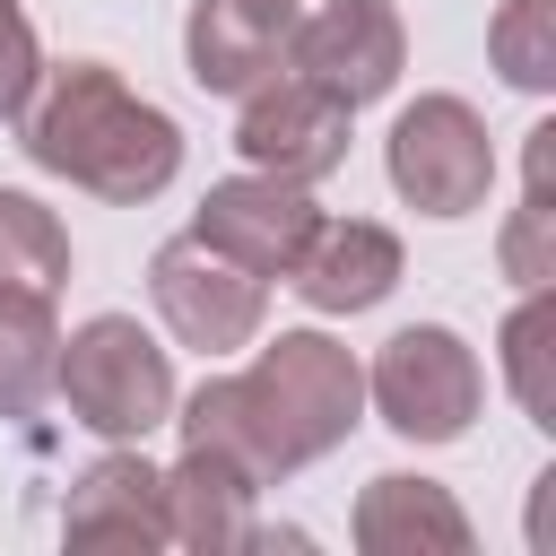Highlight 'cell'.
<instances>
[{
    "label": "cell",
    "instance_id": "cell-1",
    "mask_svg": "<svg viewBox=\"0 0 556 556\" xmlns=\"http://www.w3.org/2000/svg\"><path fill=\"white\" fill-rule=\"evenodd\" d=\"M174 408L182 443H208L252 486H278L365 426V365L330 330H278L243 374H208Z\"/></svg>",
    "mask_w": 556,
    "mask_h": 556
},
{
    "label": "cell",
    "instance_id": "cell-2",
    "mask_svg": "<svg viewBox=\"0 0 556 556\" xmlns=\"http://www.w3.org/2000/svg\"><path fill=\"white\" fill-rule=\"evenodd\" d=\"M17 148L61 174L70 191H96L113 208H139L156 200L174 174H182V130L165 104L130 96L122 70L104 61H61L35 78V96L17 104Z\"/></svg>",
    "mask_w": 556,
    "mask_h": 556
},
{
    "label": "cell",
    "instance_id": "cell-3",
    "mask_svg": "<svg viewBox=\"0 0 556 556\" xmlns=\"http://www.w3.org/2000/svg\"><path fill=\"white\" fill-rule=\"evenodd\" d=\"M52 391L70 400V426L104 434V443H139L174 417V356L130 321V313H96L61 339V374Z\"/></svg>",
    "mask_w": 556,
    "mask_h": 556
},
{
    "label": "cell",
    "instance_id": "cell-4",
    "mask_svg": "<svg viewBox=\"0 0 556 556\" xmlns=\"http://www.w3.org/2000/svg\"><path fill=\"white\" fill-rule=\"evenodd\" d=\"M365 400L400 443H460L486 408V374H478V348L452 321H408L374 348Z\"/></svg>",
    "mask_w": 556,
    "mask_h": 556
},
{
    "label": "cell",
    "instance_id": "cell-5",
    "mask_svg": "<svg viewBox=\"0 0 556 556\" xmlns=\"http://www.w3.org/2000/svg\"><path fill=\"white\" fill-rule=\"evenodd\" d=\"M382 165H391V191L417 208V217H469L486 208L495 191V148H486V122L460 104V96H417L391 139H382Z\"/></svg>",
    "mask_w": 556,
    "mask_h": 556
},
{
    "label": "cell",
    "instance_id": "cell-6",
    "mask_svg": "<svg viewBox=\"0 0 556 556\" xmlns=\"http://www.w3.org/2000/svg\"><path fill=\"white\" fill-rule=\"evenodd\" d=\"M148 295H156L165 330H174L182 348H200V356H235V348H252L261 321H269V278L235 269V261L208 252L200 235L156 243V261H148Z\"/></svg>",
    "mask_w": 556,
    "mask_h": 556
},
{
    "label": "cell",
    "instance_id": "cell-7",
    "mask_svg": "<svg viewBox=\"0 0 556 556\" xmlns=\"http://www.w3.org/2000/svg\"><path fill=\"white\" fill-rule=\"evenodd\" d=\"M278 61H287V78H304V87H321V96H339L356 113V104H374V96L400 87L408 26H400L391 0H321L313 17L287 26V52Z\"/></svg>",
    "mask_w": 556,
    "mask_h": 556
},
{
    "label": "cell",
    "instance_id": "cell-8",
    "mask_svg": "<svg viewBox=\"0 0 556 556\" xmlns=\"http://www.w3.org/2000/svg\"><path fill=\"white\" fill-rule=\"evenodd\" d=\"M235 148L252 174H278V182H330L348 165V104L304 87V78H261L243 96V122H235Z\"/></svg>",
    "mask_w": 556,
    "mask_h": 556
},
{
    "label": "cell",
    "instance_id": "cell-9",
    "mask_svg": "<svg viewBox=\"0 0 556 556\" xmlns=\"http://www.w3.org/2000/svg\"><path fill=\"white\" fill-rule=\"evenodd\" d=\"M313 217H321V208H313L304 182H278V174H226V182L200 191L191 235H200L208 252H226L235 269H252V278H287L295 252H304V235H313Z\"/></svg>",
    "mask_w": 556,
    "mask_h": 556
},
{
    "label": "cell",
    "instance_id": "cell-10",
    "mask_svg": "<svg viewBox=\"0 0 556 556\" xmlns=\"http://www.w3.org/2000/svg\"><path fill=\"white\" fill-rule=\"evenodd\" d=\"M287 26H295V0H191V17H182L191 87H208V96H252L261 78H278Z\"/></svg>",
    "mask_w": 556,
    "mask_h": 556
},
{
    "label": "cell",
    "instance_id": "cell-11",
    "mask_svg": "<svg viewBox=\"0 0 556 556\" xmlns=\"http://www.w3.org/2000/svg\"><path fill=\"white\" fill-rule=\"evenodd\" d=\"M287 287H295L313 313H374V304L400 287V235L374 226V217H313Z\"/></svg>",
    "mask_w": 556,
    "mask_h": 556
},
{
    "label": "cell",
    "instance_id": "cell-12",
    "mask_svg": "<svg viewBox=\"0 0 556 556\" xmlns=\"http://www.w3.org/2000/svg\"><path fill=\"white\" fill-rule=\"evenodd\" d=\"M61 539H70V547H165V486H156V469H148L130 443L96 452V460L70 478Z\"/></svg>",
    "mask_w": 556,
    "mask_h": 556
},
{
    "label": "cell",
    "instance_id": "cell-13",
    "mask_svg": "<svg viewBox=\"0 0 556 556\" xmlns=\"http://www.w3.org/2000/svg\"><path fill=\"white\" fill-rule=\"evenodd\" d=\"M156 486H165V547H200V556L252 547V495H261V486H252L226 452L182 443V460L156 469Z\"/></svg>",
    "mask_w": 556,
    "mask_h": 556
},
{
    "label": "cell",
    "instance_id": "cell-14",
    "mask_svg": "<svg viewBox=\"0 0 556 556\" xmlns=\"http://www.w3.org/2000/svg\"><path fill=\"white\" fill-rule=\"evenodd\" d=\"M348 530H356L365 556H460V547H469V513L452 504V486H434V478H417V469L365 478Z\"/></svg>",
    "mask_w": 556,
    "mask_h": 556
},
{
    "label": "cell",
    "instance_id": "cell-15",
    "mask_svg": "<svg viewBox=\"0 0 556 556\" xmlns=\"http://www.w3.org/2000/svg\"><path fill=\"white\" fill-rule=\"evenodd\" d=\"M61 374V321L52 295L35 287H0V417H35L52 400Z\"/></svg>",
    "mask_w": 556,
    "mask_h": 556
},
{
    "label": "cell",
    "instance_id": "cell-16",
    "mask_svg": "<svg viewBox=\"0 0 556 556\" xmlns=\"http://www.w3.org/2000/svg\"><path fill=\"white\" fill-rule=\"evenodd\" d=\"M504 382L530 426H556V295L547 287H521V304L504 313Z\"/></svg>",
    "mask_w": 556,
    "mask_h": 556
},
{
    "label": "cell",
    "instance_id": "cell-17",
    "mask_svg": "<svg viewBox=\"0 0 556 556\" xmlns=\"http://www.w3.org/2000/svg\"><path fill=\"white\" fill-rule=\"evenodd\" d=\"M547 165H556V122L530 130L521 208H513V226H504V278H513V287H547V278H556V200H547Z\"/></svg>",
    "mask_w": 556,
    "mask_h": 556
},
{
    "label": "cell",
    "instance_id": "cell-18",
    "mask_svg": "<svg viewBox=\"0 0 556 556\" xmlns=\"http://www.w3.org/2000/svg\"><path fill=\"white\" fill-rule=\"evenodd\" d=\"M61 278H70V235H61V217H52L35 191H0V287L61 295Z\"/></svg>",
    "mask_w": 556,
    "mask_h": 556
},
{
    "label": "cell",
    "instance_id": "cell-19",
    "mask_svg": "<svg viewBox=\"0 0 556 556\" xmlns=\"http://www.w3.org/2000/svg\"><path fill=\"white\" fill-rule=\"evenodd\" d=\"M486 52H495L504 87L547 96L556 87V0H504L495 26H486Z\"/></svg>",
    "mask_w": 556,
    "mask_h": 556
},
{
    "label": "cell",
    "instance_id": "cell-20",
    "mask_svg": "<svg viewBox=\"0 0 556 556\" xmlns=\"http://www.w3.org/2000/svg\"><path fill=\"white\" fill-rule=\"evenodd\" d=\"M35 78H43L35 26H26V9H17V0H0V122H17V104L35 96Z\"/></svg>",
    "mask_w": 556,
    "mask_h": 556
}]
</instances>
